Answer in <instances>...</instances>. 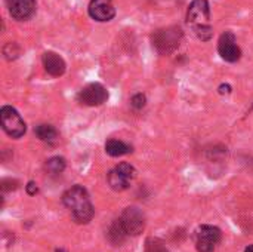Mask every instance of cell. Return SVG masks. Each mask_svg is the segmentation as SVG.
<instances>
[{
    "label": "cell",
    "mask_w": 253,
    "mask_h": 252,
    "mask_svg": "<svg viewBox=\"0 0 253 252\" xmlns=\"http://www.w3.org/2000/svg\"><path fill=\"white\" fill-rule=\"evenodd\" d=\"M62 202L70 209L71 217L77 224H87L95 215V208L89 199V195L82 186L68 189L62 195Z\"/></svg>",
    "instance_id": "obj_1"
},
{
    "label": "cell",
    "mask_w": 253,
    "mask_h": 252,
    "mask_svg": "<svg viewBox=\"0 0 253 252\" xmlns=\"http://www.w3.org/2000/svg\"><path fill=\"white\" fill-rule=\"evenodd\" d=\"M209 19H211L209 1L208 0H193L188 6L187 22L191 25L196 36L203 42L211 40L212 34H213V30L209 24Z\"/></svg>",
    "instance_id": "obj_2"
},
{
    "label": "cell",
    "mask_w": 253,
    "mask_h": 252,
    "mask_svg": "<svg viewBox=\"0 0 253 252\" xmlns=\"http://www.w3.org/2000/svg\"><path fill=\"white\" fill-rule=\"evenodd\" d=\"M182 39V30L179 27H168L157 30L153 34V45L160 53H170L173 52Z\"/></svg>",
    "instance_id": "obj_3"
},
{
    "label": "cell",
    "mask_w": 253,
    "mask_h": 252,
    "mask_svg": "<svg viewBox=\"0 0 253 252\" xmlns=\"http://www.w3.org/2000/svg\"><path fill=\"white\" fill-rule=\"evenodd\" d=\"M0 122L3 131L12 138H21L27 131L25 122L22 120L19 113L10 105H3L0 108Z\"/></svg>",
    "instance_id": "obj_4"
},
{
    "label": "cell",
    "mask_w": 253,
    "mask_h": 252,
    "mask_svg": "<svg viewBox=\"0 0 253 252\" xmlns=\"http://www.w3.org/2000/svg\"><path fill=\"white\" fill-rule=\"evenodd\" d=\"M136 177V169L130 163H120L108 172V184L116 192H123L129 187L130 181Z\"/></svg>",
    "instance_id": "obj_5"
},
{
    "label": "cell",
    "mask_w": 253,
    "mask_h": 252,
    "mask_svg": "<svg viewBox=\"0 0 253 252\" xmlns=\"http://www.w3.org/2000/svg\"><path fill=\"white\" fill-rule=\"evenodd\" d=\"M221 242V230L215 226H202L196 235V247L199 252H215Z\"/></svg>",
    "instance_id": "obj_6"
},
{
    "label": "cell",
    "mask_w": 253,
    "mask_h": 252,
    "mask_svg": "<svg viewBox=\"0 0 253 252\" xmlns=\"http://www.w3.org/2000/svg\"><path fill=\"white\" fill-rule=\"evenodd\" d=\"M120 221L123 224V229L126 230L127 236H138L144 232L145 229V217L144 214L135 208V206H129L123 211Z\"/></svg>",
    "instance_id": "obj_7"
},
{
    "label": "cell",
    "mask_w": 253,
    "mask_h": 252,
    "mask_svg": "<svg viewBox=\"0 0 253 252\" xmlns=\"http://www.w3.org/2000/svg\"><path fill=\"white\" fill-rule=\"evenodd\" d=\"M107 98H108V92L101 83H89L77 95L79 102L89 107L101 105L107 101Z\"/></svg>",
    "instance_id": "obj_8"
},
{
    "label": "cell",
    "mask_w": 253,
    "mask_h": 252,
    "mask_svg": "<svg viewBox=\"0 0 253 252\" xmlns=\"http://www.w3.org/2000/svg\"><path fill=\"white\" fill-rule=\"evenodd\" d=\"M218 52L222 59L228 62H236L242 56V49L237 45L236 36L231 31H225L218 42Z\"/></svg>",
    "instance_id": "obj_9"
},
{
    "label": "cell",
    "mask_w": 253,
    "mask_h": 252,
    "mask_svg": "<svg viewBox=\"0 0 253 252\" xmlns=\"http://www.w3.org/2000/svg\"><path fill=\"white\" fill-rule=\"evenodd\" d=\"M87 12L90 18L98 22H107L116 16V7L113 4V0H90Z\"/></svg>",
    "instance_id": "obj_10"
},
{
    "label": "cell",
    "mask_w": 253,
    "mask_h": 252,
    "mask_svg": "<svg viewBox=\"0 0 253 252\" xmlns=\"http://www.w3.org/2000/svg\"><path fill=\"white\" fill-rule=\"evenodd\" d=\"M6 6L16 21H27L36 13V0H6Z\"/></svg>",
    "instance_id": "obj_11"
},
{
    "label": "cell",
    "mask_w": 253,
    "mask_h": 252,
    "mask_svg": "<svg viewBox=\"0 0 253 252\" xmlns=\"http://www.w3.org/2000/svg\"><path fill=\"white\" fill-rule=\"evenodd\" d=\"M42 61H43V67H44L46 73L53 76V77L62 76L65 73V70H67L64 58L61 55H58L56 52H52V50L44 52Z\"/></svg>",
    "instance_id": "obj_12"
},
{
    "label": "cell",
    "mask_w": 253,
    "mask_h": 252,
    "mask_svg": "<svg viewBox=\"0 0 253 252\" xmlns=\"http://www.w3.org/2000/svg\"><path fill=\"white\" fill-rule=\"evenodd\" d=\"M105 151L113 157H119V156H125L127 153H132V147L123 141H119V140H108L105 144Z\"/></svg>",
    "instance_id": "obj_13"
},
{
    "label": "cell",
    "mask_w": 253,
    "mask_h": 252,
    "mask_svg": "<svg viewBox=\"0 0 253 252\" xmlns=\"http://www.w3.org/2000/svg\"><path fill=\"white\" fill-rule=\"evenodd\" d=\"M107 236H108V241H110L114 247H117V245H120V244L125 242L127 233H126V230L123 229V224H122L120 218L116 220V221L111 224V227H110Z\"/></svg>",
    "instance_id": "obj_14"
},
{
    "label": "cell",
    "mask_w": 253,
    "mask_h": 252,
    "mask_svg": "<svg viewBox=\"0 0 253 252\" xmlns=\"http://www.w3.org/2000/svg\"><path fill=\"white\" fill-rule=\"evenodd\" d=\"M34 132H36V135H37L42 141H46V143H53V141L56 140V137H58L56 129H55L52 125H46V123L36 126Z\"/></svg>",
    "instance_id": "obj_15"
},
{
    "label": "cell",
    "mask_w": 253,
    "mask_h": 252,
    "mask_svg": "<svg viewBox=\"0 0 253 252\" xmlns=\"http://www.w3.org/2000/svg\"><path fill=\"white\" fill-rule=\"evenodd\" d=\"M65 169V160L62 157H52L46 162V171L50 172L52 175L61 174Z\"/></svg>",
    "instance_id": "obj_16"
},
{
    "label": "cell",
    "mask_w": 253,
    "mask_h": 252,
    "mask_svg": "<svg viewBox=\"0 0 253 252\" xmlns=\"http://www.w3.org/2000/svg\"><path fill=\"white\" fill-rule=\"evenodd\" d=\"M130 102H132V107H133V108L141 110V108L145 105L147 98H145V95H144V94H136V95H133V97H132Z\"/></svg>",
    "instance_id": "obj_17"
},
{
    "label": "cell",
    "mask_w": 253,
    "mask_h": 252,
    "mask_svg": "<svg viewBox=\"0 0 253 252\" xmlns=\"http://www.w3.org/2000/svg\"><path fill=\"white\" fill-rule=\"evenodd\" d=\"M147 252H168L160 244H157L156 241H148L147 242Z\"/></svg>",
    "instance_id": "obj_18"
},
{
    "label": "cell",
    "mask_w": 253,
    "mask_h": 252,
    "mask_svg": "<svg viewBox=\"0 0 253 252\" xmlns=\"http://www.w3.org/2000/svg\"><path fill=\"white\" fill-rule=\"evenodd\" d=\"M37 192H39V187H37V184H36L34 181H30V183L27 184V193H28L30 196H34Z\"/></svg>",
    "instance_id": "obj_19"
},
{
    "label": "cell",
    "mask_w": 253,
    "mask_h": 252,
    "mask_svg": "<svg viewBox=\"0 0 253 252\" xmlns=\"http://www.w3.org/2000/svg\"><path fill=\"white\" fill-rule=\"evenodd\" d=\"M219 92H221V94H230V92H231L230 85H222V86L219 88Z\"/></svg>",
    "instance_id": "obj_20"
},
{
    "label": "cell",
    "mask_w": 253,
    "mask_h": 252,
    "mask_svg": "<svg viewBox=\"0 0 253 252\" xmlns=\"http://www.w3.org/2000/svg\"><path fill=\"white\" fill-rule=\"evenodd\" d=\"M245 252H253V245H251V247H248V248L245 250Z\"/></svg>",
    "instance_id": "obj_21"
},
{
    "label": "cell",
    "mask_w": 253,
    "mask_h": 252,
    "mask_svg": "<svg viewBox=\"0 0 253 252\" xmlns=\"http://www.w3.org/2000/svg\"><path fill=\"white\" fill-rule=\"evenodd\" d=\"M55 252H67V251H65V250H56Z\"/></svg>",
    "instance_id": "obj_22"
}]
</instances>
